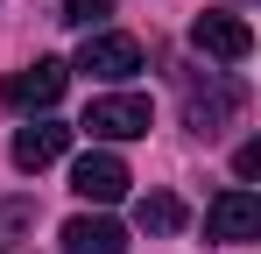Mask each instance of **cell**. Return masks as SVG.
<instances>
[{
    "mask_svg": "<svg viewBox=\"0 0 261 254\" xmlns=\"http://www.w3.org/2000/svg\"><path fill=\"white\" fill-rule=\"evenodd\" d=\"M233 113H240V85L233 78H219V71H205V78L191 71V78H184V120H191V134L212 141Z\"/></svg>",
    "mask_w": 261,
    "mask_h": 254,
    "instance_id": "6da1fadb",
    "label": "cell"
},
{
    "mask_svg": "<svg viewBox=\"0 0 261 254\" xmlns=\"http://www.w3.org/2000/svg\"><path fill=\"white\" fill-rule=\"evenodd\" d=\"M191 42L219 57V64H247L254 57V29H247V14H233V7H205L198 21H191Z\"/></svg>",
    "mask_w": 261,
    "mask_h": 254,
    "instance_id": "7a4b0ae2",
    "label": "cell"
},
{
    "mask_svg": "<svg viewBox=\"0 0 261 254\" xmlns=\"http://www.w3.org/2000/svg\"><path fill=\"white\" fill-rule=\"evenodd\" d=\"M64 85H71V64H57V57H36L29 71H14V78L0 85V99H7L14 113H49V106L64 99Z\"/></svg>",
    "mask_w": 261,
    "mask_h": 254,
    "instance_id": "3957f363",
    "label": "cell"
},
{
    "mask_svg": "<svg viewBox=\"0 0 261 254\" xmlns=\"http://www.w3.org/2000/svg\"><path fill=\"white\" fill-rule=\"evenodd\" d=\"M85 134L92 141H141L148 134V99L141 92H106L85 106Z\"/></svg>",
    "mask_w": 261,
    "mask_h": 254,
    "instance_id": "277c9868",
    "label": "cell"
},
{
    "mask_svg": "<svg viewBox=\"0 0 261 254\" xmlns=\"http://www.w3.org/2000/svg\"><path fill=\"white\" fill-rule=\"evenodd\" d=\"M127 184H134V176H127V163H120L113 148H92V156L71 163V191H78L85 205H120Z\"/></svg>",
    "mask_w": 261,
    "mask_h": 254,
    "instance_id": "5b68a950",
    "label": "cell"
},
{
    "mask_svg": "<svg viewBox=\"0 0 261 254\" xmlns=\"http://www.w3.org/2000/svg\"><path fill=\"white\" fill-rule=\"evenodd\" d=\"M78 71H85V78L120 85V78H134V71H141V42H134V36H85Z\"/></svg>",
    "mask_w": 261,
    "mask_h": 254,
    "instance_id": "8992f818",
    "label": "cell"
},
{
    "mask_svg": "<svg viewBox=\"0 0 261 254\" xmlns=\"http://www.w3.org/2000/svg\"><path fill=\"white\" fill-rule=\"evenodd\" d=\"M205 233L212 240H261V198L254 191H219L205 212Z\"/></svg>",
    "mask_w": 261,
    "mask_h": 254,
    "instance_id": "52a82bcc",
    "label": "cell"
},
{
    "mask_svg": "<svg viewBox=\"0 0 261 254\" xmlns=\"http://www.w3.org/2000/svg\"><path fill=\"white\" fill-rule=\"evenodd\" d=\"M57 240H64V254H127V226L106 212H78V219H64Z\"/></svg>",
    "mask_w": 261,
    "mask_h": 254,
    "instance_id": "ba28073f",
    "label": "cell"
},
{
    "mask_svg": "<svg viewBox=\"0 0 261 254\" xmlns=\"http://www.w3.org/2000/svg\"><path fill=\"white\" fill-rule=\"evenodd\" d=\"M64 148H71V127L64 120H29V127H14V148H7V156H14V169L36 176V169H49Z\"/></svg>",
    "mask_w": 261,
    "mask_h": 254,
    "instance_id": "9c48e42d",
    "label": "cell"
},
{
    "mask_svg": "<svg viewBox=\"0 0 261 254\" xmlns=\"http://www.w3.org/2000/svg\"><path fill=\"white\" fill-rule=\"evenodd\" d=\"M134 219H141L148 233H176V226H184V198H170V191H148V198L134 205Z\"/></svg>",
    "mask_w": 261,
    "mask_h": 254,
    "instance_id": "30bf717a",
    "label": "cell"
},
{
    "mask_svg": "<svg viewBox=\"0 0 261 254\" xmlns=\"http://www.w3.org/2000/svg\"><path fill=\"white\" fill-rule=\"evenodd\" d=\"M106 14H113V0H64V21H71V29H99V21H106Z\"/></svg>",
    "mask_w": 261,
    "mask_h": 254,
    "instance_id": "8fae6325",
    "label": "cell"
},
{
    "mask_svg": "<svg viewBox=\"0 0 261 254\" xmlns=\"http://www.w3.org/2000/svg\"><path fill=\"white\" fill-rule=\"evenodd\" d=\"M29 226H36V198H7V205H0V240L29 233Z\"/></svg>",
    "mask_w": 261,
    "mask_h": 254,
    "instance_id": "7c38bea8",
    "label": "cell"
},
{
    "mask_svg": "<svg viewBox=\"0 0 261 254\" xmlns=\"http://www.w3.org/2000/svg\"><path fill=\"white\" fill-rule=\"evenodd\" d=\"M233 176H261V141H247V148L233 156Z\"/></svg>",
    "mask_w": 261,
    "mask_h": 254,
    "instance_id": "4fadbf2b",
    "label": "cell"
},
{
    "mask_svg": "<svg viewBox=\"0 0 261 254\" xmlns=\"http://www.w3.org/2000/svg\"><path fill=\"white\" fill-rule=\"evenodd\" d=\"M0 254H7V247H0Z\"/></svg>",
    "mask_w": 261,
    "mask_h": 254,
    "instance_id": "5bb4252c",
    "label": "cell"
}]
</instances>
